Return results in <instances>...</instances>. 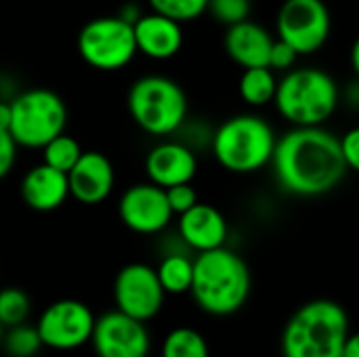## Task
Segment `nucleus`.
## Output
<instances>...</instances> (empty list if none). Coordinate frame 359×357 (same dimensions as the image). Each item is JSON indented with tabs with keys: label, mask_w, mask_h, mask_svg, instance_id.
Returning a JSON list of instances; mask_svg holds the SVG:
<instances>
[{
	"label": "nucleus",
	"mask_w": 359,
	"mask_h": 357,
	"mask_svg": "<svg viewBox=\"0 0 359 357\" xmlns=\"http://www.w3.org/2000/svg\"><path fill=\"white\" fill-rule=\"evenodd\" d=\"M250 0H208V13L212 15L215 21L223 23L225 27L240 23L244 19H248L250 15Z\"/></svg>",
	"instance_id": "obj_27"
},
{
	"label": "nucleus",
	"mask_w": 359,
	"mask_h": 357,
	"mask_svg": "<svg viewBox=\"0 0 359 357\" xmlns=\"http://www.w3.org/2000/svg\"><path fill=\"white\" fill-rule=\"evenodd\" d=\"M276 141V130L265 118L238 114L212 130L210 149L221 168L233 175H252L269 166Z\"/></svg>",
	"instance_id": "obj_5"
},
{
	"label": "nucleus",
	"mask_w": 359,
	"mask_h": 357,
	"mask_svg": "<svg viewBox=\"0 0 359 357\" xmlns=\"http://www.w3.org/2000/svg\"><path fill=\"white\" fill-rule=\"evenodd\" d=\"M0 345L4 347L8 357H34L42 349V341L36 326H29L25 322L6 328V332H2Z\"/></svg>",
	"instance_id": "obj_24"
},
{
	"label": "nucleus",
	"mask_w": 359,
	"mask_h": 357,
	"mask_svg": "<svg viewBox=\"0 0 359 357\" xmlns=\"http://www.w3.org/2000/svg\"><path fill=\"white\" fill-rule=\"evenodd\" d=\"M137 53L154 61H168L179 55L183 48V27L181 23L158 15V13H143L133 23Z\"/></svg>",
	"instance_id": "obj_16"
},
{
	"label": "nucleus",
	"mask_w": 359,
	"mask_h": 357,
	"mask_svg": "<svg viewBox=\"0 0 359 357\" xmlns=\"http://www.w3.org/2000/svg\"><path fill=\"white\" fill-rule=\"evenodd\" d=\"M351 335L349 316L330 299H316L299 307L282 332L284 357H341Z\"/></svg>",
	"instance_id": "obj_3"
},
{
	"label": "nucleus",
	"mask_w": 359,
	"mask_h": 357,
	"mask_svg": "<svg viewBox=\"0 0 359 357\" xmlns=\"http://www.w3.org/2000/svg\"><path fill=\"white\" fill-rule=\"evenodd\" d=\"M118 215L130 231L141 236H156L172 221L164 189L151 181L130 185L118 202Z\"/></svg>",
	"instance_id": "obj_13"
},
{
	"label": "nucleus",
	"mask_w": 359,
	"mask_h": 357,
	"mask_svg": "<svg viewBox=\"0 0 359 357\" xmlns=\"http://www.w3.org/2000/svg\"><path fill=\"white\" fill-rule=\"evenodd\" d=\"M166 292L160 286L156 269L145 263H130L122 267L114 282L116 309L139 320H154L164 305Z\"/></svg>",
	"instance_id": "obj_11"
},
{
	"label": "nucleus",
	"mask_w": 359,
	"mask_h": 357,
	"mask_svg": "<svg viewBox=\"0 0 359 357\" xmlns=\"http://www.w3.org/2000/svg\"><path fill=\"white\" fill-rule=\"evenodd\" d=\"M133 122L151 137H170L189 116L187 95L179 82L149 74L133 82L126 97Z\"/></svg>",
	"instance_id": "obj_6"
},
{
	"label": "nucleus",
	"mask_w": 359,
	"mask_h": 357,
	"mask_svg": "<svg viewBox=\"0 0 359 357\" xmlns=\"http://www.w3.org/2000/svg\"><path fill=\"white\" fill-rule=\"evenodd\" d=\"M276 88H278L276 72L267 65L246 67L240 78V97L252 107H265L273 103Z\"/></svg>",
	"instance_id": "obj_20"
},
{
	"label": "nucleus",
	"mask_w": 359,
	"mask_h": 357,
	"mask_svg": "<svg viewBox=\"0 0 359 357\" xmlns=\"http://www.w3.org/2000/svg\"><path fill=\"white\" fill-rule=\"evenodd\" d=\"M339 147L349 173L359 168V128H349L343 137H339Z\"/></svg>",
	"instance_id": "obj_30"
},
{
	"label": "nucleus",
	"mask_w": 359,
	"mask_h": 357,
	"mask_svg": "<svg viewBox=\"0 0 359 357\" xmlns=\"http://www.w3.org/2000/svg\"><path fill=\"white\" fill-rule=\"evenodd\" d=\"M299 53L286 44L284 40H273L271 50H269V59H267V67H271L273 72H288L297 65Z\"/></svg>",
	"instance_id": "obj_29"
},
{
	"label": "nucleus",
	"mask_w": 359,
	"mask_h": 357,
	"mask_svg": "<svg viewBox=\"0 0 359 357\" xmlns=\"http://www.w3.org/2000/svg\"><path fill=\"white\" fill-rule=\"evenodd\" d=\"M276 25L278 38L301 57L318 53L328 42L332 19L324 0H284Z\"/></svg>",
	"instance_id": "obj_9"
},
{
	"label": "nucleus",
	"mask_w": 359,
	"mask_h": 357,
	"mask_svg": "<svg viewBox=\"0 0 359 357\" xmlns=\"http://www.w3.org/2000/svg\"><path fill=\"white\" fill-rule=\"evenodd\" d=\"M269 164L280 187L299 198L326 196L349 173L339 137L324 126H292L278 137Z\"/></svg>",
	"instance_id": "obj_1"
},
{
	"label": "nucleus",
	"mask_w": 359,
	"mask_h": 357,
	"mask_svg": "<svg viewBox=\"0 0 359 357\" xmlns=\"http://www.w3.org/2000/svg\"><path fill=\"white\" fill-rule=\"evenodd\" d=\"M156 276L166 295H185L194 278V259L183 252H168L160 261Z\"/></svg>",
	"instance_id": "obj_21"
},
{
	"label": "nucleus",
	"mask_w": 359,
	"mask_h": 357,
	"mask_svg": "<svg viewBox=\"0 0 359 357\" xmlns=\"http://www.w3.org/2000/svg\"><path fill=\"white\" fill-rule=\"evenodd\" d=\"M166 194V202L172 210V215H181L185 210H189L194 204H198V191L191 183H179V185H172V187H166L164 189Z\"/></svg>",
	"instance_id": "obj_28"
},
{
	"label": "nucleus",
	"mask_w": 359,
	"mask_h": 357,
	"mask_svg": "<svg viewBox=\"0 0 359 357\" xmlns=\"http://www.w3.org/2000/svg\"><path fill=\"white\" fill-rule=\"evenodd\" d=\"M17 149H19V145L15 143L11 133L0 128V181L13 170V166L17 162Z\"/></svg>",
	"instance_id": "obj_31"
},
{
	"label": "nucleus",
	"mask_w": 359,
	"mask_h": 357,
	"mask_svg": "<svg viewBox=\"0 0 359 357\" xmlns=\"http://www.w3.org/2000/svg\"><path fill=\"white\" fill-rule=\"evenodd\" d=\"M90 341L99 357H147L151 347L145 322L118 309L95 318Z\"/></svg>",
	"instance_id": "obj_12"
},
{
	"label": "nucleus",
	"mask_w": 359,
	"mask_h": 357,
	"mask_svg": "<svg viewBox=\"0 0 359 357\" xmlns=\"http://www.w3.org/2000/svg\"><path fill=\"white\" fill-rule=\"evenodd\" d=\"M2 332H4V328L0 326V341H2Z\"/></svg>",
	"instance_id": "obj_35"
},
{
	"label": "nucleus",
	"mask_w": 359,
	"mask_h": 357,
	"mask_svg": "<svg viewBox=\"0 0 359 357\" xmlns=\"http://www.w3.org/2000/svg\"><path fill=\"white\" fill-rule=\"evenodd\" d=\"M337 80L320 67H292L278 80L273 103L292 126H324L339 107Z\"/></svg>",
	"instance_id": "obj_4"
},
{
	"label": "nucleus",
	"mask_w": 359,
	"mask_h": 357,
	"mask_svg": "<svg viewBox=\"0 0 359 357\" xmlns=\"http://www.w3.org/2000/svg\"><path fill=\"white\" fill-rule=\"evenodd\" d=\"M147 4L154 13L164 15L181 25L200 19L208 8V0H147Z\"/></svg>",
	"instance_id": "obj_25"
},
{
	"label": "nucleus",
	"mask_w": 359,
	"mask_h": 357,
	"mask_svg": "<svg viewBox=\"0 0 359 357\" xmlns=\"http://www.w3.org/2000/svg\"><path fill=\"white\" fill-rule=\"evenodd\" d=\"M78 53L99 72L122 69L137 55L133 25L118 15L90 19L78 34Z\"/></svg>",
	"instance_id": "obj_8"
},
{
	"label": "nucleus",
	"mask_w": 359,
	"mask_h": 357,
	"mask_svg": "<svg viewBox=\"0 0 359 357\" xmlns=\"http://www.w3.org/2000/svg\"><path fill=\"white\" fill-rule=\"evenodd\" d=\"M341 357H359V337L358 335H349L345 345H343V353Z\"/></svg>",
	"instance_id": "obj_33"
},
{
	"label": "nucleus",
	"mask_w": 359,
	"mask_h": 357,
	"mask_svg": "<svg viewBox=\"0 0 359 357\" xmlns=\"http://www.w3.org/2000/svg\"><path fill=\"white\" fill-rule=\"evenodd\" d=\"M67 107L48 88H27L11 99L8 133L19 147L40 149L53 137L65 133Z\"/></svg>",
	"instance_id": "obj_7"
},
{
	"label": "nucleus",
	"mask_w": 359,
	"mask_h": 357,
	"mask_svg": "<svg viewBox=\"0 0 359 357\" xmlns=\"http://www.w3.org/2000/svg\"><path fill=\"white\" fill-rule=\"evenodd\" d=\"M40 149H42V162L48 164V166L55 168V170L65 173V175L72 170V166L78 162V158H80L82 151H84V149L80 147V143H78L74 137L65 135V133L53 137V139H50L48 143H44Z\"/></svg>",
	"instance_id": "obj_23"
},
{
	"label": "nucleus",
	"mask_w": 359,
	"mask_h": 357,
	"mask_svg": "<svg viewBox=\"0 0 359 357\" xmlns=\"http://www.w3.org/2000/svg\"><path fill=\"white\" fill-rule=\"evenodd\" d=\"M32 303L21 288H2L0 290V326L11 328L23 324L29 316Z\"/></svg>",
	"instance_id": "obj_26"
},
{
	"label": "nucleus",
	"mask_w": 359,
	"mask_h": 357,
	"mask_svg": "<svg viewBox=\"0 0 359 357\" xmlns=\"http://www.w3.org/2000/svg\"><path fill=\"white\" fill-rule=\"evenodd\" d=\"M8 122H11V101L0 99V128L8 130Z\"/></svg>",
	"instance_id": "obj_34"
},
{
	"label": "nucleus",
	"mask_w": 359,
	"mask_h": 357,
	"mask_svg": "<svg viewBox=\"0 0 359 357\" xmlns=\"http://www.w3.org/2000/svg\"><path fill=\"white\" fill-rule=\"evenodd\" d=\"M95 326L93 311L76 299H61L48 305L38 320L42 347L55 351H72L90 341Z\"/></svg>",
	"instance_id": "obj_10"
},
{
	"label": "nucleus",
	"mask_w": 359,
	"mask_h": 357,
	"mask_svg": "<svg viewBox=\"0 0 359 357\" xmlns=\"http://www.w3.org/2000/svg\"><path fill=\"white\" fill-rule=\"evenodd\" d=\"M273 40L276 38L261 23L244 19L227 27L223 44H225V53L229 55V59L246 69V67L267 65Z\"/></svg>",
	"instance_id": "obj_18"
},
{
	"label": "nucleus",
	"mask_w": 359,
	"mask_h": 357,
	"mask_svg": "<svg viewBox=\"0 0 359 357\" xmlns=\"http://www.w3.org/2000/svg\"><path fill=\"white\" fill-rule=\"evenodd\" d=\"M162 357H210L206 339L187 326L175 328L162 343Z\"/></svg>",
	"instance_id": "obj_22"
},
{
	"label": "nucleus",
	"mask_w": 359,
	"mask_h": 357,
	"mask_svg": "<svg viewBox=\"0 0 359 357\" xmlns=\"http://www.w3.org/2000/svg\"><path fill=\"white\" fill-rule=\"evenodd\" d=\"M227 236L229 227L223 213L210 204L198 202L189 210L179 215V238L187 248L196 252L225 246Z\"/></svg>",
	"instance_id": "obj_17"
},
{
	"label": "nucleus",
	"mask_w": 359,
	"mask_h": 357,
	"mask_svg": "<svg viewBox=\"0 0 359 357\" xmlns=\"http://www.w3.org/2000/svg\"><path fill=\"white\" fill-rule=\"evenodd\" d=\"M69 196L86 206L105 202L116 187V170L111 160L101 151H82L67 173Z\"/></svg>",
	"instance_id": "obj_14"
},
{
	"label": "nucleus",
	"mask_w": 359,
	"mask_h": 357,
	"mask_svg": "<svg viewBox=\"0 0 359 357\" xmlns=\"http://www.w3.org/2000/svg\"><path fill=\"white\" fill-rule=\"evenodd\" d=\"M145 173L147 179L162 189L191 183L198 175V154L179 139L160 141L145 158Z\"/></svg>",
	"instance_id": "obj_15"
},
{
	"label": "nucleus",
	"mask_w": 359,
	"mask_h": 357,
	"mask_svg": "<svg viewBox=\"0 0 359 357\" xmlns=\"http://www.w3.org/2000/svg\"><path fill=\"white\" fill-rule=\"evenodd\" d=\"M250 269L246 261L221 246L198 252L194 259V278L189 292L196 305L215 318H225L244 307L250 297Z\"/></svg>",
	"instance_id": "obj_2"
},
{
	"label": "nucleus",
	"mask_w": 359,
	"mask_h": 357,
	"mask_svg": "<svg viewBox=\"0 0 359 357\" xmlns=\"http://www.w3.org/2000/svg\"><path fill=\"white\" fill-rule=\"evenodd\" d=\"M141 15H143V11L139 8V4H137V2H128V4H124V6L120 8V13H118V17H120V19H124L126 23H130V25H133Z\"/></svg>",
	"instance_id": "obj_32"
},
{
	"label": "nucleus",
	"mask_w": 359,
	"mask_h": 357,
	"mask_svg": "<svg viewBox=\"0 0 359 357\" xmlns=\"http://www.w3.org/2000/svg\"><path fill=\"white\" fill-rule=\"evenodd\" d=\"M19 191H21L23 202L32 210H36V213L57 210L69 198L67 175L50 168L44 162L36 164L23 175Z\"/></svg>",
	"instance_id": "obj_19"
}]
</instances>
